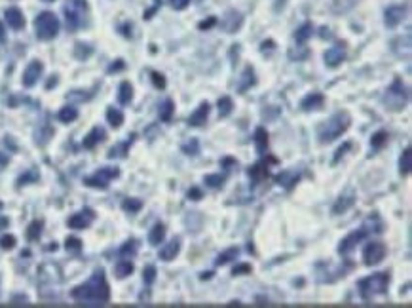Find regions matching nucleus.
I'll list each match as a JSON object with an SVG mask.
<instances>
[{"mask_svg":"<svg viewBox=\"0 0 412 308\" xmlns=\"http://www.w3.org/2000/svg\"><path fill=\"white\" fill-rule=\"evenodd\" d=\"M70 297L84 307H101L110 301V287L104 278V272L99 268L86 284L78 285L70 291Z\"/></svg>","mask_w":412,"mask_h":308,"instance_id":"obj_1","label":"nucleus"},{"mask_svg":"<svg viewBox=\"0 0 412 308\" xmlns=\"http://www.w3.org/2000/svg\"><path fill=\"white\" fill-rule=\"evenodd\" d=\"M350 124H352V116L346 111H338V113L332 114L325 124L319 125L317 137H319L321 143H332L334 139H338L350 127Z\"/></svg>","mask_w":412,"mask_h":308,"instance_id":"obj_2","label":"nucleus"},{"mask_svg":"<svg viewBox=\"0 0 412 308\" xmlns=\"http://www.w3.org/2000/svg\"><path fill=\"white\" fill-rule=\"evenodd\" d=\"M389 285V274L388 272H378L372 274V276H366L363 278L357 287H359V295L363 301H370L372 297L376 295H384L388 291Z\"/></svg>","mask_w":412,"mask_h":308,"instance_id":"obj_3","label":"nucleus"},{"mask_svg":"<svg viewBox=\"0 0 412 308\" xmlns=\"http://www.w3.org/2000/svg\"><path fill=\"white\" fill-rule=\"evenodd\" d=\"M63 11H65V21H67L69 31H78L88 17V2L86 0H67L63 6Z\"/></svg>","mask_w":412,"mask_h":308,"instance_id":"obj_4","label":"nucleus"},{"mask_svg":"<svg viewBox=\"0 0 412 308\" xmlns=\"http://www.w3.org/2000/svg\"><path fill=\"white\" fill-rule=\"evenodd\" d=\"M35 29L36 36L42 40H50L55 38L59 33V19L53 11H42L35 19Z\"/></svg>","mask_w":412,"mask_h":308,"instance_id":"obj_5","label":"nucleus"},{"mask_svg":"<svg viewBox=\"0 0 412 308\" xmlns=\"http://www.w3.org/2000/svg\"><path fill=\"white\" fill-rule=\"evenodd\" d=\"M407 101H409V90L403 84V80L395 78L386 93V107L391 111H401V109H405Z\"/></svg>","mask_w":412,"mask_h":308,"instance_id":"obj_6","label":"nucleus"},{"mask_svg":"<svg viewBox=\"0 0 412 308\" xmlns=\"http://www.w3.org/2000/svg\"><path fill=\"white\" fill-rule=\"evenodd\" d=\"M120 175V170L118 168H101L99 171H95L93 175H90V177H86L84 179V185L86 186H92V188H106L108 186V183L112 181V179H116Z\"/></svg>","mask_w":412,"mask_h":308,"instance_id":"obj_7","label":"nucleus"},{"mask_svg":"<svg viewBox=\"0 0 412 308\" xmlns=\"http://www.w3.org/2000/svg\"><path fill=\"white\" fill-rule=\"evenodd\" d=\"M370 232H376V228L368 227V223H365L363 227L359 228V230H354L352 234H348L346 238L340 242V246H338V253H342V255H348L350 251L354 249L355 246L359 244V242H363V240L370 234Z\"/></svg>","mask_w":412,"mask_h":308,"instance_id":"obj_8","label":"nucleus"},{"mask_svg":"<svg viewBox=\"0 0 412 308\" xmlns=\"http://www.w3.org/2000/svg\"><path fill=\"white\" fill-rule=\"evenodd\" d=\"M386 253H388L386 244H382V242H370V244H366L365 249H363V261H365L366 266H376V264H380V262L384 261Z\"/></svg>","mask_w":412,"mask_h":308,"instance_id":"obj_9","label":"nucleus"},{"mask_svg":"<svg viewBox=\"0 0 412 308\" xmlns=\"http://www.w3.org/2000/svg\"><path fill=\"white\" fill-rule=\"evenodd\" d=\"M344 59H346V46H344V42H338V44H334L325 52V65L327 67H338V65H342Z\"/></svg>","mask_w":412,"mask_h":308,"instance_id":"obj_10","label":"nucleus"},{"mask_svg":"<svg viewBox=\"0 0 412 308\" xmlns=\"http://www.w3.org/2000/svg\"><path fill=\"white\" fill-rule=\"evenodd\" d=\"M270 162H274V164H277V158H274V156H270L268 160H260V162H257L255 166H251L249 168V177L253 179V183L255 185H258V183H262L266 177H268V164Z\"/></svg>","mask_w":412,"mask_h":308,"instance_id":"obj_11","label":"nucleus"},{"mask_svg":"<svg viewBox=\"0 0 412 308\" xmlns=\"http://www.w3.org/2000/svg\"><path fill=\"white\" fill-rule=\"evenodd\" d=\"M42 70H44L42 61H31V63L27 65V68H25V72H23V86L25 88H33L36 82H38V78H40Z\"/></svg>","mask_w":412,"mask_h":308,"instance_id":"obj_12","label":"nucleus"},{"mask_svg":"<svg viewBox=\"0 0 412 308\" xmlns=\"http://www.w3.org/2000/svg\"><path fill=\"white\" fill-rule=\"evenodd\" d=\"M95 219V213H93L90 207L78 211L76 215H72L69 219V227L70 228H88L92 225V221Z\"/></svg>","mask_w":412,"mask_h":308,"instance_id":"obj_13","label":"nucleus"},{"mask_svg":"<svg viewBox=\"0 0 412 308\" xmlns=\"http://www.w3.org/2000/svg\"><path fill=\"white\" fill-rule=\"evenodd\" d=\"M209 111H211V105L207 101H204L198 109H196L194 113L188 116V124L192 125V127H202V125L207 122V116H209Z\"/></svg>","mask_w":412,"mask_h":308,"instance_id":"obj_14","label":"nucleus"},{"mask_svg":"<svg viewBox=\"0 0 412 308\" xmlns=\"http://www.w3.org/2000/svg\"><path fill=\"white\" fill-rule=\"evenodd\" d=\"M407 15V6H389L384 15V21L388 27H397Z\"/></svg>","mask_w":412,"mask_h":308,"instance_id":"obj_15","label":"nucleus"},{"mask_svg":"<svg viewBox=\"0 0 412 308\" xmlns=\"http://www.w3.org/2000/svg\"><path fill=\"white\" fill-rule=\"evenodd\" d=\"M325 103V97H323V93H309V95H306L302 101H300V109L302 111H306V113H309V111H317V109H321V105Z\"/></svg>","mask_w":412,"mask_h":308,"instance_id":"obj_16","label":"nucleus"},{"mask_svg":"<svg viewBox=\"0 0 412 308\" xmlns=\"http://www.w3.org/2000/svg\"><path fill=\"white\" fill-rule=\"evenodd\" d=\"M255 84H257L255 70H253L251 65H247V67L243 68V72H241V78H240V82H238V91H240V93H245V91L249 90L251 86H255Z\"/></svg>","mask_w":412,"mask_h":308,"instance_id":"obj_17","label":"nucleus"},{"mask_svg":"<svg viewBox=\"0 0 412 308\" xmlns=\"http://www.w3.org/2000/svg\"><path fill=\"white\" fill-rule=\"evenodd\" d=\"M104 137H106V133H104L103 127H93L92 131L88 133V135L84 137V141H82V145H84V148H95L101 141H104Z\"/></svg>","mask_w":412,"mask_h":308,"instance_id":"obj_18","label":"nucleus"},{"mask_svg":"<svg viewBox=\"0 0 412 308\" xmlns=\"http://www.w3.org/2000/svg\"><path fill=\"white\" fill-rule=\"evenodd\" d=\"M241 23H243V17H241L240 11L230 10L224 17V21H222V27H224L226 33H236V31H240Z\"/></svg>","mask_w":412,"mask_h":308,"instance_id":"obj_19","label":"nucleus"},{"mask_svg":"<svg viewBox=\"0 0 412 308\" xmlns=\"http://www.w3.org/2000/svg\"><path fill=\"white\" fill-rule=\"evenodd\" d=\"M181 251V238H173L167 246H163L160 249V259L161 261H173Z\"/></svg>","mask_w":412,"mask_h":308,"instance_id":"obj_20","label":"nucleus"},{"mask_svg":"<svg viewBox=\"0 0 412 308\" xmlns=\"http://www.w3.org/2000/svg\"><path fill=\"white\" fill-rule=\"evenodd\" d=\"M6 21H8V25H10L12 29H15V31H19V29H23L25 27V17L19 8H8V10H6Z\"/></svg>","mask_w":412,"mask_h":308,"instance_id":"obj_21","label":"nucleus"},{"mask_svg":"<svg viewBox=\"0 0 412 308\" xmlns=\"http://www.w3.org/2000/svg\"><path fill=\"white\" fill-rule=\"evenodd\" d=\"M355 204V196L352 192L350 194H344L336 200V204L332 205V215H340V213H346L352 205Z\"/></svg>","mask_w":412,"mask_h":308,"instance_id":"obj_22","label":"nucleus"},{"mask_svg":"<svg viewBox=\"0 0 412 308\" xmlns=\"http://www.w3.org/2000/svg\"><path fill=\"white\" fill-rule=\"evenodd\" d=\"M275 183L281 185V186H285L287 190H291V188L298 183V173L297 171H291V170L281 171L279 175H275Z\"/></svg>","mask_w":412,"mask_h":308,"instance_id":"obj_23","label":"nucleus"},{"mask_svg":"<svg viewBox=\"0 0 412 308\" xmlns=\"http://www.w3.org/2000/svg\"><path fill=\"white\" fill-rule=\"evenodd\" d=\"M165 238V225L163 223H156L149 234V244L150 246H160V242Z\"/></svg>","mask_w":412,"mask_h":308,"instance_id":"obj_24","label":"nucleus"},{"mask_svg":"<svg viewBox=\"0 0 412 308\" xmlns=\"http://www.w3.org/2000/svg\"><path fill=\"white\" fill-rule=\"evenodd\" d=\"M255 147H257V150L260 154H264L266 148H268V131L264 127H257L255 129Z\"/></svg>","mask_w":412,"mask_h":308,"instance_id":"obj_25","label":"nucleus"},{"mask_svg":"<svg viewBox=\"0 0 412 308\" xmlns=\"http://www.w3.org/2000/svg\"><path fill=\"white\" fill-rule=\"evenodd\" d=\"M311 33H313V25H311V23H304L300 29H297V33H295L297 46L306 44V42H308V38L311 36Z\"/></svg>","mask_w":412,"mask_h":308,"instance_id":"obj_26","label":"nucleus"},{"mask_svg":"<svg viewBox=\"0 0 412 308\" xmlns=\"http://www.w3.org/2000/svg\"><path fill=\"white\" fill-rule=\"evenodd\" d=\"M57 116L63 124H70V122H74V120L78 118V109L72 107V105H67V107H63V109L59 111Z\"/></svg>","mask_w":412,"mask_h":308,"instance_id":"obj_27","label":"nucleus"},{"mask_svg":"<svg viewBox=\"0 0 412 308\" xmlns=\"http://www.w3.org/2000/svg\"><path fill=\"white\" fill-rule=\"evenodd\" d=\"M131 99H133V86L129 82H122L120 90H118V101L122 105H129Z\"/></svg>","mask_w":412,"mask_h":308,"instance_id":"obj_28","label":"nucleus"},{"mask_svg":"<svg viewBox=\"0 0 412 308\" xmlns=\"http://www.w3.org/2000/svg\"><path fill=\"white\" fill-rule=\"evenodd\" d=\"M412 168V148H405L399 160V171L401 175H409Z\"/></svg>","mask_w":412,"mask_h":308,"instance_id":"obj_29","label":"nucleus"},{"mask_svg":"<svg viewBox=\"0 0 412 308\" xmlns=\"http://www.w3.org/2000/svg\"><path fill=\"white\" fill-rule=\"evenodd\" d=\"M173 111H175V103L171 99H165V101L161 103L160 107H158V114H160L161 122H171Z\"/></svg>","mask_w":412,"mask_h":308,"instance_id":"obj_30","label":"nucleus"},{"mask_svg":"<svg viewBox=\"0 0 412 308\" xmlns=\"http://www.w3.org/2000/svg\"><path fill=\"white\" fill-rule=\"evenodd\" d=\"M106 120H108V124L112 125V127H120V125L124 124V113L114 109V107H108L106 109Z\"/></svg>","mask_w":412,"mask_h":308,"instance_id":"obj_31","label":"nucleus"},{"mask_svg":"<svg viewBox=\"0 0 412 308\" xmlns=\"http://www.w3.org/2000/svg\"><path fill=\"white\" fill-rule=\"evenodd\" d=\"M238 255H240V249H238V247H228V249L222 251V253L218 255L215 262H217L218 266H222V264H228L230 261H234Z\"/></svg>","mask_w":412,"mask_h":308,"instance_id":"obj_32","label":"nucleus"},{"mask_svg":"<svg viewBox=\"0 0 412 308\" xmlns=\"http://www.w3.org/2000/svg\"><path fill=\"white\" fill-rule=\"evenodd\" d=\"M114 272H116V278H127V276H131L133 274V262H129V261H120L118 264H116V268H114Z\"/></svg>","mask_w":412,"mask_h":308,"instance_id":"obj_33","label":"nucleus"},{"mask_svg":"<svg viewBox=\"0 0 412 308\" xmlns=\"http://www.w3.org/2000/svg\"><path fill=\"white\" fill-rule=\"evenodd\" d=\"M386 143H388V131H384V129H380L370 137V147L376 148V150H380Z\"/></svg>","mask_w":412,"mask_h":308,"instance_id":"obj_34","label":"nucleus"},{"mask_svg":"<svg viewBox=\"0 0 412 308\" xmlns=\"http://www.w3.org/2000/svg\"><path fill=\"white\" fill-rule=\"evenodd\" d=\"M133 139H135V135H131V137H129V141H126V143H122V145H118V147L112 148V150L108 152V158H118V156H126V154H127V148L131 147Z\"/></svg>","mask_w":412,"mask_h":308,"instance_id":"obj_35","label":"nucleus"},{"mask_svg":"<svg viewBox=\"0 0 412 308\" xmlns=\"http://www.w3.org/2000/svg\"><path fill=\"white\" fill-rule=\"evenodd\" d=\"M141 207H143V202L137 200V198H126L122 202V209L127 211V213H137V211H141Z\"/></svg>","mask_w":412,"mask_h":308,"instance_id":"obj_36","label":"nucleus"},{"mask_svg":"<svg viewBox=\"0 0 412 308\" xmlns=\"http://www.w3.org/2000/svg\"><path fill=\"white\" fill-rule=\"evenodd\" d=\"M232 109H234V103H232V99H230L228 95L218 99V116H220V118L228 116V114L232 113Z\"/></svg>","mask_w":412,"mask_h":308,"instance_id":"obj_37","label":"nucleus"},{"mask_svg":"<svg viewBox=\"0 0 412 308\" xmlns=\"http://www.w3.org/2000/svg\"><path fill=\"white\" fill-rule=\"evenodd\" d=\"M137 240H127L126 244L120 247V257H133L135 253H137Z\"/></svg>","mask_w":412,"mask_h":308,"instance_id":"obj_38","label":"nucleus"},{"mask_svg":"<svg viewBox=\"0 0 412 308\" xmlns=\"http://www.w3.org/2000/svg\"><path fill=\"white\" fill-rule=\"evenodd\" d=\"M40 234H42V221H33L27 228V238L35 242V240L40 238Z\"/></svg>","mask_w":412,"mask_h":308,"instance_id":"obj_39","label":"nucleus"},{"mask_svg":"<svg viewBox=\"0 0 412 308\" xmlns=\"http://www.w3.org/2000/svg\"><path fill=\"white\" fill-rule=\"evenodd\" d=\"M206 185L211 186V188H220L224 185V175H218V173H211V175H206Z\"/></svg>","mask_w":412,"mask_h":308,"instance_id":"obj_40","label":"nucleus"},{"mask_svg":"<svg viewBox=\"0 0 412 308\" xmlns=\"http://www.w3.org/2000/svg\"><path fill=\"white\" fill-rule=\"evenodd\" d=\"M183 152L186 156H196V154L200 152V143H198V139H190L188 143H184Z\"/></svg>","mask_w":412,"mask_h":308,"instance_id":"obj_41","label":"nucleus"},{"mask_svg":"<svg viewBox=\"0 0 412 308\" xmlns=\"http://www.w3.org/2000/svg\"><path fill=\"white\" fill-rule=\"evenodd\" d=\"M35 181H38V171H27L25 175H21L19 179H17V186H21V185H27V183H35Z\"/></svg>","mask_w":412,"mask_h":308,"instance_id":"obj_42","label":"nucleus"},{"mask_svg":"<svg viewBox=\"0 0 412 308\" xmlns=\"http://www.w3.org/2000/svg\"><path fill=\"white\" fill-rule=\"evenodd\" d=\"M251 272H253V266L249 262H240V264H236L234 270H232L234 276H243V274H251Z\"/></svg>","mask_w":412,"mask_h":308,"instance_id":"obj_43","label":"nucleus"},{"mask_svg":"<svg viewBox=\"0 0 412 308\" xmlns=\"http://www.w3.org/2000/svg\"><path fill=\"white\" fill-rule=\"evenodd\" d=\"M0 247H2V249H13V247H15V236H12V234L2 236V238H0Z\"/></svg>","mask_w":412,"mask_h":308,"instance_id":"obj_44","label":"nucleus"},{"mask_svg":"<svg viewBox=\"0 0 412 308\" xmlns=\"http://www.w3.org/2000/svg\"><path fill=\"white\" fill-rule=\"evenodd\" d=\"M65 247H67V251H80L82 249V240L70 236V238H67V242H65Z\"/></svg>","mask_w":412,"mask_h":308,"instance_id":"obj_45","label":"nucleus"},{"mask_svg":"<svg viewBox=\"0 0 412 308\" xmlns=\"http://www.w3.org/2000/svg\"><path fill=\"white\" fill-rule=\"evenodd\" d=\"M143 280H145V284L150 285L154 280H156V268L154 266H147L145 268V272H143Z\"/></svg>","mask_w":412,"mask_h":308,"instance_id":"obj_46","label":"nucleus"},{"mask_svg":"<svg viewBox=\"0 0 412 308\" xmlns=\"http://www.w3.org/2000/svg\"><path fill=\"white\" fill-rule=\"evenodd\" d=\"M150 78H152V84H154L158 90H163V88H165V84H167L165 78H163V74H160V72H152V74H150Z\"/></svg>","mask_w":412,"mask_h":308,"instance_id":"obj_47","label":"nucleus"},{"mask_svg":"<svg viewBox=\"0 0 412 308\" xmlns=\"http://www.w3.org/2000/svg\"><path fill=\"white\" fill-rule=\"evenodd\" d=\"M350 148H352V143H344L342 147L336 150V154H334V158H332V164H336V162L342 158V156L346 154V152H348V150H350Z\"/></svg>","mask_w":412,"mask_h":308,"instance_id":"obj_48","label":"nucleus"},{"mask_svg":"<svg viewBox=\"0 0 412 308\" xmlns=\"http://www.w3.org/2000/svg\"><path fill=\"white\" fill-rule=\"evenodd\" d=\"M90 54H92V48H90V46H86V48L82 44L76 46V56H78V59H86Z\"/></svg>","mask_w":412,"mask_h":308,"instance_id":"obj_49","label":"nucleus"},{"mask_svg":"<svg viewBox=\"0 0 412 308\" xmlns=\"http://www.w3.org/2000/svg\"><path fill=\"white\" fill-rule=\"evenodd\" d=\"M202 196H204V192H202L198 186H194V188H190V190H188V200H194V202H198V200H202Z\"/></svg>","mask_w":412,"mask_h":308,"instance_id":"obj_50","label":"nucleus"},{"mask_svg":"<svg viewBox=\"0 0 412 308\" xmlns=\"http://www.w3.org/2000/svg\"><path fill=\"white\" fill-rule=\"evenodd\" d=\"M213 25H217V17H207L206 21L200 23V31H207V29H211Z\"/></svg>","mask_w":412,"mask_h":308,"instance_id":"obj_51","label":"nucleus"},{"mask_svg":"<svg viewBox=\"0 0 412 308\" xmlns=\"http://www.w3.org/2000/svg\"><path fill=\"white\" fill-rule=\"evenodd\" d=\"M169 2H171V6L175 10H184L190 4V0H169Z\"/></svg>","mask_w":412,"mask_h":308,"instance_id":"obj_52","label":"nucleus"},{"mask_svg":"<svg viewBox=\"0 0 412 308\" xmlns=\"http://www.w3.org/2000/svg\"><path fill=\"white\" fill-rule=\"evenodd\" d=\"M222 166H224V170H232L234 166H238V162L228 156V158H222Z\"/></svg>","mask_w":412,"mask_h":308,"instance_id":"obj_53","label":"nucleus"},{"mask_svg":"<svg viewBox=\"0 0 412 308\" xmlns=\"http://www.w3.org/2000/svg\"><path fill=\"white\" fill-rule=\"evenodd\" d=\"M118 68H124V63H122V61H118L116 65H110V67H108V72H114Z\"/></svg>","mask_w":412,"mask_h":308,"instance_id":"obj_54","label":"nucleus"},{"mask_svg":"<svg viewBox=\"0 0 412 308\" xmlns=\"http://www.w3.org/2000/svg\"><path fill=\"white\" fill-rule=\"evenodd\" d=\"M10 225V219L8 217H0V228H6Z\"/></svg>","mask_w":412,"mask_h":308,"instance_id":"obj_55","label":"nucleus"},{"mask_svg":"<svg viewBox=\"0 0 412 308\" xmlns=\"http://www.w3.org/2000/svg\"><path fill=\"white\" fill-rule=\"evenodd\" d=\"M4 40H6V31H4V27L0 23V42H4Z\"/></svg>","mask_w":412,"mask_h":308,"instance_id":"obj_56","label":"nucleus"},{"mask_svg":"<svg viewBox=\"0 0 412 308\" xmlns=\"http://www.w3.org/2000/svg\"><path fill=\"white\" fill-rule=\"evenodd\" d=\"M6 162H8V158H6V156H2V154H0V168H4V164H6Z\"/></svg>","mask_w":412,"mask_h":308,"instance_id":"obj_57","label":"nucleus"},{"mask_svg":"<svg viewBox=\"0 0 412 308\" xmlns=\"http://www.w3.org/2000/svg\"><path fill=\"white\" fill-rule=\"evenodd\" d=\"M2 207H4V204H2V202H0V209H2Z\"/></svg>","mask_w":412,"mask_h":308,"instance_id":"obj_58","label":"nucleus"},{"mask_svg":"<svg viewBox=\"0 0 412 308\" xmlns=\"http://www.w3.org/2000/svg\"><path fill=\"white\" fill-rule=\"evenodd\" d=\"M44 2H53V0H44Z\"/></svg>","mask_w":412,"mask_h":308,"instance_id":"obj_59","label":"nucleus"}]
</instances>
